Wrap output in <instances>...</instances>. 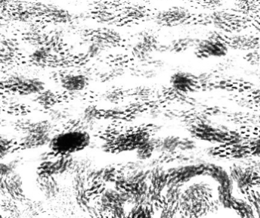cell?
<instances>
[{
	"label": "cell",
	"mask_w": 260,
	"mask_h": 218,
	"mask_svg": "<svg viewBox=\"0 0 260 218\" xmlns=\"http://www.w3.org/2000/svg\"><path fill=\"white\" fill-rule=\"evenodd\" d=\"M91 136L84 131H69L57 134L51 138L48 146L58 156H71L84 151L89 146Z\"/></svg>",
	"instance_id": "obj_1"
},
{
	"label": "cell",
	"mask_w": 260,
	"mask_h": 218,
	"mask_svg": "<svg viewBox=\"0 0 260 218\" xmlns=\"http://www.w3.org/2000/svg\"><path fill=\"white\" fill-rule=\"evenodd\" d=\"M229 44L222 37L211 36L198 40L196 52L201 58H222L228 55Z\"/></svg>",
	"instance_id": "obj_2"
},
{
	"label": "cell",
	"mask_w": 260,
	"mask_h": 218,
	"mask_svg": "<svg viewBox=\"0 0 260 218\" xmlns=\"http://www.w3.org/2000/svg\"><path fill=\"white\" fill-rule=\"evenodd\" d=\"M8 85L12 89L22 94H36L44 89V83L37 78L15 75L8 79Z\"/></svg>",
	"instance_id": "obj_3"
},
{
	"label": "cell",
	"mask_w": 260,
	"mask_h": 218,
	"mask_svg": "<svg viewBox=\"0 0 260 218\" xmlns=\"http://www.w3.org/2000/svg\"><path fill=\"white\" fill-rule=\"evenodd\" d=\"M171 86L177 91L188 93L194 91L198 85L197 78L190 72L178 71L173 73L170 78Z\"/></svg>",
	"instance_id": "obj_4"
},
{
	"label": "cell",
	"mask_w": 260,
	"mask_h": 218,
	"mask_svg": "<svg viewBox=\"0 0 260 218\" xmlns=\"http://www.w3.org/2000/svg\"><path fill=\"white\" fill-rule=\"evenodd\" d=\"M62 88L70 92L83 91L88 85V79L81 73H70L60 79Z\"/></svg>",
	"instance_id": "obj_5"
},
{
	"label": "cell",
	"mask_w": 260,
	"mask_h": 218,
	"mask_svg": "<svg viewBox=\"0 0 260 218\" xmlns=\"http://www.w3.org/2000/svg\"><path fill=\"white\" fill-rule=\"evenodd\" d=\"M51 138L52 137L49 136V132L46 129L34 131L25 138L24 144L30 148H38L49 144Z\"/></svg>",
	"instance_id": "obj_6"
},
{
	"label": "cell",
	"mask_w": 260,
	"mask_h": 218,
	"mask_svg": "<svg viewBox=\"0 0 260 218\" xmlns=\"http://www.w3.org/2000/svg\"><path fill=\"white\" fill-rule=\"evenodd\" d=\"M37 184L39 190L46 198H53L58 192V184L54 177H39L37 176Z\"/></svg>",
	"instance_id": "obj_7"
},
{
	"label": "cell",
	"mask_w": 260,
	"mask_h": 218,
	"mask_svg": "<svg viewBox=\"0 0 260 218\" xmlns=\"http://www.w3.org/2000/svg\"><path fill=\"white\" fill-rule=\"evenodd\" d=\"M5 181L6 189L7 192L14 197H18L22 193V180L19 174L12 172L7 176Z\"/></svg>",
	"instance_id": "obj_8"
},
{
	"label": "cell",
	"mask_w": 260,
	"mask_h": 218,
	"mask_svg": "<svg viewBox=\"0 0 260 218\" xmlns=\"http://www.w3.org/2000/svg\"><path fill=\"white\" fill-rule=\"evenodd\" d=\"M158 141L151 138H148L138 147L136 151L138 158L140 160H147L150 158L157 148Z\"/></svg>",
	"instance_id": "obj_9"
},
{
	"label": "cell",
	"mask_w": 260,
	"mask_h": 218,
	"mask_svg": "<svg viewBox=\"0 0 260 218\" xmlns=\"http://www.w3.org/2000/svg\"><path fill=\"white\" fill-rule=\"evenodd\" d=\"M231 208L235 210L237 213L243 217H253V216H255L252 205L244 200L237 199L235 198H233Z\"/></svg>",
	"instance_id": "obj_10"
},
{
	"label": "cell",
	"mask_w": 260,
	"mask_h": 218,
	"mask_svg": "<svg viewBox=\"0 0 260 218\" xmlns=\"http://www.w3.org/2000/svg\"><path fill=\"white\" fill-rule=\"evenodd\" d=\"M180 141V138L178 137L168 136L160 142H158L157 148L160 147L163 151L171 152V151H174L176 148H179Z\"/></svg>",
	"instance_id": "obj_11"
},
{
	"label": "cell",
	"mask_w": 260,
	"mask_h": 218,
	"mask_svg": "<svg viewBox=\"0 0 260 218\" xmlns=\"http://www.w3.org/2000/svg\"><path fill=\"white\" fill-rule=\"evenodd\" d=\"M49 55V49L46 46H38L31 54V58L36 63H43Z\"/></svg>",
	"instance_id": "obj_12"
},
{
	"label": "cell",
	"mask_w": 260,
	"mask_h": 218,
	"mask_svg": "<svg viewBox=\"0 0 260 218\" xmlns=\"http://www.w3.org/2000/svg\"><path fill=\"white\" fill-rule=\"evenodd\" d=\"M247 195L248 200L251 203L252 207H254L255 211L260 216V195L255 191H252V189L244 192Z\"/></svg>",
	"instance_id": "obj_13"
},
{
	"label": "cell",
	"mask_w": 260,
	"mask_h": 218,
	"mask_svg": "<svg viewBox=\"0 0 260 218\" xmlns=\"http://www.w3.org/2000/svg\"><path fill=\"white\" fill-rule=\"evenodd\" d=\"M13 166L8 164L0 163V177H7L13 172Z\"/></svg>",
	"instance_id": "obj_14"
},
{
	"label": "cell",
	"mask_w": 260,
	"mask_h": 218,
	"mask_svg": "<svg viewBox=\"0 0 260 218\" xmlns=\"http://www.w3.org/2000/svg\"><path fill=\"white\" fill-rule=\"evenodd\" d=\"M194 146H195L194 141L188 138L180 140V144H179V148H181L182 150H190L193 148Z\"/></svg>",
	"instance_id": "obj_15"
},
{
	"label": "cell",
	"mask_w": 260,
	"mask_h": 218,
	"mask_svg": "<svg viewBox=\"0 0 260 218\" xmlns=\"http://www.w3.org/2000/svg\"><path fill=\"white\" fill-rule=\"evenodd\" d=\"M6 154V148L2 145H0V159L2 158Z\"/></svg>",
	"instance_id": "obj_16"
},
{
	"label": "cell",
	"mask_w": 260,
	"mask_h": 218,
	"mask_svg": "<svg viewBox=\"0 0 260 218\" xmlns=\"http://www.w3.org/2000/svg\"><path fill=\"white\" fill-rule=\"evenodd\" d=\"M1 216H2V215L0 214V217H1Z\"/></svg>",
	"instance_id": "obj_17"
}]
</instances>
